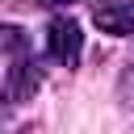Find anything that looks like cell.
I'll use <instances>...</instances> for the list:
<instances>
[{"instance_id":"6da1fadb","label":"cell","mask_w":134,"mask_h":134,"mask_svg":"<svg viewBox=\"0 0 134 134\" xmlns=\"http://www.w3.org/2000/svg\"><path fill=\"white\" fill-rule=\"evenodd\" d=\"M42 42H46V54H50L59 67H67V71L84 59V25H80L75 17H50Z\"/></svg>"},{"instance_id":"7a4b0ae2","label":"cell","mask_w":134,"mask_h":134,"mask_svg":"<svg viewBox=\"0 0 134 134\" xmlns=\"http://www.w3.org/2000/svg\"><path fill=\"white\" fill-rule=\"evenodd\" d=\"M38 88H42V71H38V63H34V54H29V50L8 54V71H4V105L34 100Z\"/></svg>"},{"instance_id":"3957f363","label":"cell","mask_w":134,"mask_h":134,"mask_svg":"<svg viewBox=\"0 0 134 134\" xmlns=\"http://www.w3.org/2000/svg\"><path fill=\"white\" fill-rule=\"evenodd\" d=\"M92 25H96L100 34H109V38H134V4H121V0L96 4Z\"/></svg>"},{"instance_id":"277c9868","label":"cell","mask_w":134,"mask_h":134,"mask_svg":"<svg viewBox=\"0 0 134 134\" xmlns=\"http://www.w3.org/2000/svg\"><path fill=\"white\" fill-rule=\"evenodd\" d=\"M117 105L121 109H134V59L121 67V75H117Z\"/></svg>"},{"instance_id":"5b68a950","label":"cell","mask_w":134,"mask_h":134,"mask_svg":"<svg viewBox=\"0 0 134 134\" xmlns=\"http://www.w3.org/2000/svg\"><path fill=\"white\" fill-rule=\"evenodd\" d=\"M38 4H75V0H38Z\"/></svg>"}]
</instances>
